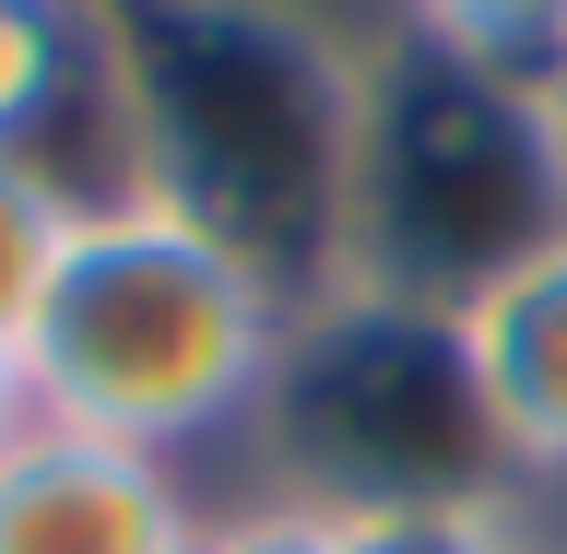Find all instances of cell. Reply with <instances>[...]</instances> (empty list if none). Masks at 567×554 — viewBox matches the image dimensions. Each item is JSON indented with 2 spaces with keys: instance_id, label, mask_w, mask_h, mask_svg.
I'll list each match as a JSON object with an SVG mask.
<instances>
[{
  "instance_id": "2",
  "label": "cell",
  "mask_w": 567,
  "mask_h": 554,
  "mask_svg": "<svg viewBox=\"0 0 567 554\" xmlns=\"http://www.w3.org/2000/svg\"><path fill=\"white\" fill-rule=\"evenodd\" d=\"M296 318L308 307L213 224L166 201H106L71 224L60 272L35 295L24 378L48 425L118 437L202 484V460H248Z\"/></svg>"
},
{
  "instance_id": "1",
  "label": "cell",
  "mask_w": 567,
  "mask_h": 554,
  "mask_svg": "<svg viewBox=\"0 0 567 554\" xmlns=\"http://www.w3.org/2000/svg\"><path fill=\"white\" fill-rule=\"evenodd\" d=\"M95 12L142 201L213 224L296 307L343 295L354 130L379 48L319 0H95Z\"/></svg>"
},
{
  "instance_id": "9",
  "label": "cell",
  "mask_w": 567,
  "mask_h": 554,
  "mask_svg": "<svg viewBox=\"0 0 567 554\" xmlns=\"http://www.w3.org/2000/svg\"><path fill=\"white\" fill-rule=\"evenodd\" d=\"M202 554H367L354 508H319V495H272V484H225L202 520Z\"/></svg>"
},
{
  "instance_id": "5",
  "label": "cell",
  "mask_w": 567,
  "mask_h": 554,
  "mask_svg": "<svg viewBox=\"0 0 567 554\" xmlns=\"http://www.w3.org/2000/svg\"><path fill=\"white\" fill-rule=\"evenodd\" d=\"M213 495L83 425H35L0 460V554H202Z\"/></svg>"
},
{
  "instance_id": "7",
  "label": "cell",
  "mask_w": 567,
  "mask_h": 554,
  "mask_svg": "<svg viewBox=\"0 0 567 554\" xmlns=\"http://www.w3.org/2000/svg\"><path fill=\"white\" fill-rule=\"evenodd\" d=\"M390 24L473 60V71H496V83L567 95V0H390Z\"/></svg>"
},
{
  "instance_id": "3",
  "label": "cell",
  "mask_w": 567,
  "mask_h": 554,
  "mask_svg": "<svg viewBox=\"0 0 567 554\" xmlns=\"http://www.w3.org/2000/svg\"><path fill=\"white\" fill-rule=\"evenodd\" d=\"M556 224H567V95L496 83L390 24L367 60V130H354L343 295L450 318Z\"/></svg>"
},
{
  "instance_id": "4",
  "label": "cell",
  "mask_w": 567,
  "mask_h": 554,
  "mask_svg": "<svg viewBox=\"0 0 567 554\" xmlns=\"http://www.w3.org/2000/svg\"><path fill=\"white\" fill-rule=\"evenodd\" d=\"M237 484L319 495V508H354V520L450 508V495H508L450 318L390 307V295H319L296 318Z\"/></svg>"
},
{
  "instance_id": "8",
  "label": "cell",
  "mask_w": 567,
  "mask_h": 554,
  "mask_svg": "<svg viewBox=\"0 0 567 554\" xmlns=\"http://www.w3.org/2000/svg\"><path fill=\"white\" fill-rule=\"evenodd\" d=\"M71 224H83V201H71L60 177L35 166V154H0V343L35 331V295H48V272H60Z\"/></svg>"
},
{
  "instance_id": "11",
  "label": "cell",
  "mask_w": 567,
  "mask_h": 554,
  "mask_svg": "<svg viewBox=\"0 0 567 554\" xmlns=\"http://www.w3.org/2000/svg\"><path fill=\"white\" fill-rule=\"evenodd\" d=\"M35 425H48V414H35V378H24V343H0V460L24 449Z\"/></svg>"
},
{
  "instance_id": "6",
  "label": "cell",
  "mask_w": 567,
  "mask_h": 554,
  "mask_svg": "<svg viewBox=\"0 0 567 554\" xmlns=\"http://www.w3.org/2000/svg\"><path fill=\"white\" fill-rule=\"evenodd\" d=\"M461 378H473V414H485L496 484H567V224L544 248H520L485 295L450 307Z\"/></svg>"
},
{
  "instance_id": "10",
  "label": "cell",
  "mask_w": 567,
  "mask_h": 554,
  "mask_svg": "<svg viewBox=\"0 0 567 554\" xmlns=\"http://www.w3.org/2000/svg\"><path fill=\"white\" fill-rule=\"evenodd\" d=\"M367 554H544L520 495H450V508H390L367 520Z\"/></svg>"
}]
</instances>
